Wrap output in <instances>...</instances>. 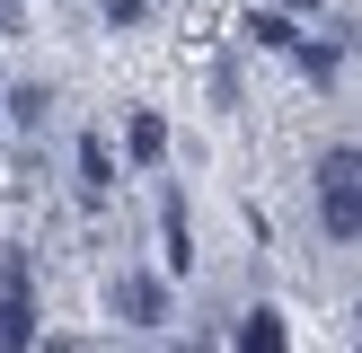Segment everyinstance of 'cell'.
I'll return each instance as SVG.
<instances>
[{"instance_id": "obj_2", "label": "cell", "mask_w": 362, "mask_h": 353, "mask_svg": "<svg viewBox=\"0 0 362 353\" xmlns=\"http://www.w3.org/2000/svg\"><path fill=\"white\" fill-rule=\"evenodd\" d=\"M115 309L133 318V327H159V309H168V292H159L151 274H124V282H115Z\"/></svg>"}, {"instance_id": "obj_6", "label": "cell", "mask_w": 362, "mask_h": 353, "mask_svg": "<svg viewBox=\"0 0 362 353\" xmlns=\"http://www.w3.org/2000/svg\"><path fill=\"white\" fill-rule=\"evenodd\" d=\"M80 186H88V194H106V186H115V150H106L98 133H80Z\"/></svg>"}, {"instance_id": "obj_8", "label": "cell", "mask_w": 362, "mask_h": 353, "mask_svg": "<svg viewBox=\"0 0 362 353\" xmlns=\"http://www.w3.org/2000/svg\"><path fill=\"white\" fill-rule=\"evenodd\" d=\"M247 35H257V44H274V53H292V44H300L283 9H257V18H247Z\"/></svg>"}, {"instance_id": "obj_7", "label": "cell", "mask_w": 362, "mask_h": 353, "mask_svg": "<svg viewBox=\"0 0 362 353\" xmlns=\"http://www.w3.org/2000/svg\"><path fill=\"white\" fill-rule=\"evenodd\" d=\"M239 353H283V318L274 309H247L239 318Z\"/></svg>"}, {"instance_id": "obj_9", "label": "cell", "mask_w": 362, "mask_h": 353, "mask_svg": "<svg viewBox=\"0 0 362 353\" xmlns=\"http://www.w3.org/2000/svg\"><path fill=\"white\" fill-rule=\"evenodd\" d=\"M106 18L115 27H141V0H106Z\"/></svg>"}, {"instance_id": "obj_11", "label": "cell", "mask_w": 362, "mask_h": 353, "mask_svg": "<svg viewBox=\"0 0 362 353\" xmlns=\"http://www.w3.org/2000/svg\"><path fill=\"white\" fill-rule=\"evenodd\" d=\"M0 27H9V9H0Z\"/></svg>"}, {"instance_id": "obj_3", "label": "cell", "mask_w": 362, "mask_h": 353, "mask_svg": "<svg viewBox=\"0 0 362 353\" xmlns=\"http://www.w3.org/2000/svg\"><path fill=\"white\" fill-rule=\"evenodd\" d=\"M124 150H133L141 168H159V159H168V124H159L151 106H141V115H133V133H124Z\"/></svg>"}, {"instance_id": "obj_10", "label": "cell", "mask_w": 362, "mask_h": 353, "mask_svg": "<svg viewBox=\"0 0 362 353\" xmlns=\"http://www.w3.org/2000/svg\"><path fill=\"white\" fill-rule=\"evenodd\" d=\"M274 9H283V18H292V9H310V0H274Z\"/></svg>"}, {"instance_id": "obj_1", "label": "cell", "mask_w": 362, "mask_h": 353, "mask_svg": "<svg viewBox=\"0 0 362 353\" xmlns=\"http://www.w3.org/2000/svg\"><path fill=\"white\" fill-rule=\"evenodd\" d=\"M318 212H327V239H362V150L354 141H336V150H318Z\"/></svg>"}, {"instance_id": "obj_5", "label": "cell", "mask_w": 362, "mask_h": 353, "mask_svg": "<svg viewBox=\"0 0 362 353\" xmlns=\"http://www.w3.org/2000/svg\"><path fill=\"white\" fill-rule=\"evenodd\" d=\"M159 239H168V274H186V265H194V247H186V203H177V194L159 203Z\"/></svg>"}, {"instance_id": "obj_4", "label": "cell", "mask_w": 362, "mask_h": 353, "mask_svg": "<svg viewBox=\"0 0 362 353\" xmlns=\"http://www.w3.org/2000/svg\"><path fill=\"white\" fill-rule=\"evenodd\" d=\"M35 345V309H27V292H9L0 300V353H27Z\"/></svg>"}]
</instances>
